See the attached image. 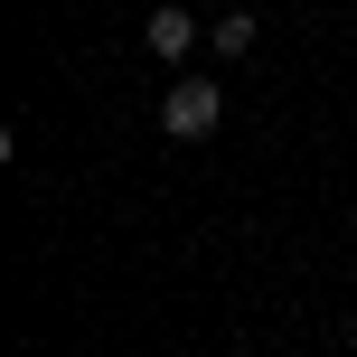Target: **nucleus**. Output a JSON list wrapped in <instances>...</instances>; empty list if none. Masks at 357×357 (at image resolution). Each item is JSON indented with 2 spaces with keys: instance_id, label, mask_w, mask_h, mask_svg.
I'll return each instance as SVG.
<instances>
[{
  "instance_id": "f257e3e1",
  "label": "nucleus",
  "mask_w": 357,
  "mask_h": 357,
  "mask_svg": "<svg viewBox=\"0 0 357 357\" xmlns=\"http://www.w3.org/2000/svg\"><path fill=\"white\" fill-rule=\"evenodd\" d=\"M216 123H226V94H216L207 75H178V85L160 94V132L169 142H207Z\"/></svg>"
},
{
  "instance_id": "f03ea898",
  "label": "nucleus",
  "mask_w": 357,
  "mask_h": 357,
  "mask_svg": "<svg viewBox=\"0 0 357 357\" xmlns=\"http://www.w3.org/2000/svg\"><path fill=\"white\" fill-rule=\"evenodd\" d=\"M142 38H151V56H188V47H197V19L178 10V0H160V10H151V29H142Z\"/></svg>"
},
{
  "instance_id": "7ed1b4c3",
  "label": "nucleus",
  "mask_w": 357,
  "mask_h": 357,
  "mask_svg": "<svg viewBox=\"0 0 357 357\" xmlns=\"http://www.w3.org/2000/svg\"><path fill=\"white\" fill-rule=\"evenodd\" d=\"M254 38H264V29H254L245 10H226V19L207 29V47H216V56H254Z\"/></svg>"
}]
</instances>
